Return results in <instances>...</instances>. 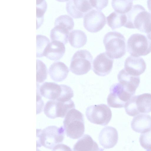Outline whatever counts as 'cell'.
Returning <instances> with one entry per match:
<instances>
[{"mask_svg": "<svg viewBox=\"0 0 151 151\" xmlns=\"http://www.w3.org/2000/svg\"><path fill=\"white\" fill-rule=\"evenodd\" d=\"M106 23V17L101 11L93 9L84 17L83 26L91 32L96 33L100 31Z\"/></svg>", "mask_w": 151, "mask_h": 151, "instance_id": "cell-11", "label": "cell"}, {"mask_svg": "<svg viewBox=\"0 0 151 151\" xmlns=\"http://www.w3.org/2000/svg\"><path fill=\"white\" fill-rule=\"evenodd\" d=\"M107 24L114 30L124 26L126 23L127 18L125 14H121L114 12L106 17Z\"/></svg>", "mask_w": 151, "mask_h": 151, "instance_id": "cell-24", "label": "cell"}, {"mask_svg": "<svg viewBox=\"0 0 151 151\" xmlns=\"http://www.w3.org/2000/svg\"><path fill=\"white\" fill-rule=\"evenodd\" d=\"M150 14L142 5H134L129 11L125 14L127 21L124 26L129 29H137L139 30Z\"/></svg>", "mask_w": 151, "mask_h": 151, "instance_id": "cell-10", "label": "cell"}, {"mask_svg": "<svg viewBox=\"0 0 151 151\" xmlns=\"http://www.w3.org/2000/svg\"><path fill=\"white\" fill-rule=\"evenodd\" d=\"M92 60V56L89 51L86 50H78L71 59L70 70L77 75L86 74L91 68Z\"/></svg>", "mask_w": 151, "mask_h": 151, "instance_id": "cell-6", "label": "cell"}, {"mask_svg": "<svg viewBox=\"0 0 151 151\" xmlns=\"http://www.w3.org/2000/svg\"><path fill=\"white\" fill-rule=\"evenodd\" d=\"M88 119L91 123L106 126L109 122L112 117L110 108L106 105L101 104L88 107L86 111Z\"/></svg>", "mask_w": 151, "mask_h": 151, "instance_id": "cell-7", "label": "cell"}, {"mask_svg": "<svg viewBox=\"0 0 151 151\" xmlns=\"http://www.w3.org/2000/svg\"><path fill=\"white\" fill-rule=\"evenodd\" d=\"M117 78L119 83L134 95L140 83L139 76H132L123 68L119 72Z\"/></svg>", "mask_w": 151, "mask_h": 151, "instance_id": "cell-17", "label": "cell"}, {"mask_svg": "<svg viewBox=\"0 0 151 151\" xmlns=\"http://www.w3.org/2000/svg\"><path fill=\"white\" fill-rule=\"evenodd\" d=\"M64 127H58L51 125L42 130L37 129L36 132L37 147L43 146L52 149L57 145L62 142L65 136Z\"/></svg>", "mask_w": 151, "mask_h": 151, "instance_id": "cell-1", "label": "cell"}, {"mask_svg": "<svg viewBox=\"0 0 151 151\" xmlns=\"http://www.w3.org/2000/svg\"><path fill=\"white\" fill-rule=\"evenodd\" d=\"M125 70L134 76H139L143 73L146 68V63L140 57L129 56L124 62Z\"/></svg>", "mask_w": 151, "mask_h": 151, "instance_id": "cell-16", "label": "cell"}, {"mask_svg": "<svg viewBox=\"0 0 151 151\" xmlns=\"http://www.w3.org/2000/svg\"><path fill=\"white\" fill-rule=\"evenodd\" d=\"M36 70L37 83H42L47 78V70L45 65L38 59L36 60Z\"/></svg>", "mask_w": 151, "mask_h": 151, "instance_id": "cell-29", "label": "cell"}, {"mask_svg": "<svg viewBox=\"0 0 151 151\" xmlns=\"http://www.w3.org/2000/svg\"><path fill=\"white\" fill-rule=\"evenodd\" d=\"M63 84L54 82H45L40 85L37 83V90L40 95L50 100H57L60 96Z\"/></svg>", "mask_w": 151, "mask_h": 151, "instance_id": "cell-14", "label": "cell"}, {"mask_svg": "<svg viewBox=\"0 0 151 151\" xmlns=\"http://www.w3.org/2000/svg\"><path fill=\"white\" fill-rule=\"evenodd\" d=\"M67 136L72 139H78L84 134L85 126L83 114L75 108L67 114L63 122Z\"/></svg>", "mask_w": 151, "mask_h": 151, "instance_id": "cell-2", "label": "cell"}, {"mask_svg": "<svg viewBox=\"0 0 151 151\" xmlns=\"http://www.w3.org/2000/svg\"><path fill=\"white\" fill-rule=\"evenodd\" d=\"M127 49L132 56L146 55L151 52V40L142 34H133L127 40Z\"/></svg>", "mask_w": 151, "mask_h": 151, "instance_id": "cell-5", "label": "cell"}, {"mask_svg": "<svg viewBox=\"0 0 151 151\" xmlns=\"http://www.w3.org/2000/svg\"><path fill=\"white\" fill-rule=\"evenodd\" d=\"M70 32L65 28L59 26H55L50 31V37L51 41L60 42L65 45L68 42Z\"/></svg>", "mask_w": 151, "mask_h": 151, "instance_id": "cell-23", "label": "cell"}, {"mask_svg": "<svg viewBox=\"0 0 151 151\" xmlns=\"http://www.w3.org/2000/svg\"><path fill=\"white\" fill-rule=\"evenodd\" d=\"M66 8L67 13L75 19L83 17L93 9L90 0H69Z\"/></svg>", "mask_w": 151, "mask_h": 151, "instance_id": "cell-12", "label": "cell"}, {"mask_svg": "<svg viewBox=\"0 0 151 151\" xmlns=\"http://www.w3.org/2000/svg\"><path fill=\"white\" fill-rule=\"evenodd\" d=\"M73 19L68 15H61L55 20L54 26L58 25L67 29L71 32L74 26Z\"/></svg>", "mask_w": 151, "mask_h": 151, "instance_id": "cell-28", "label": "cell"}, {"mask_svg": "<svg viewBox=\"0 0 151 151\" xmlns=\"http://www.w3.org/2000/svg\"><path fill=\"white\" fill-rule=\"evenodd\" d=\"M56 1L60 2H65L69 0H56Z\"/></svg>", "mask_w": 151, "mask_h": 151, "instance_id": "cell-36", "label": "cell"}, {"mask_svg": "<svg viewBox=\"0 0 151 151\" xmlns=\"http://www.w3.org/2000/svg\"><path fill=\"white\" fill-rule=\"evenodd\" d=\"M69 71L68 67L63 62L53 63L50 66L48 70L50 78L55 82H60L65 79Z\"/></svg>", "mask_w": 151, "mask_h": 151, "instance_id": "cell-19", "label": "cell"}, {"mask_svg": "<svg viewBox=\"0 0 151 151\" xmlns=\"http://www.w3.org/2000/svg\"><path fill=\"white\" fill-rule=\"evenodd\" d=\"M133 2L132 0H112L111 6L116 12L124 14L131 9Z\"/></svg>", "mask_w": 151, "mask_h": 151, "instance_id": "cell-25", "label": "cell"}, {"mask_svg": "<svg viewBox=\"0 0 151 151\" xmlns=\"http://www.w3.org/2000/svg\"><path fill=\"white\" fill-rule=\"evenodd\" d=\"M74 151H101L104 150L99 147L97 144L90 136L87 134L83 135L75 144L73 148Z\"/></svg>", "mask_w": 151, "mask_h": 151, "instance_id": "cell-21", "label": "cell"}, {"mask_svg": "<svg viewBox=\"0 0 151 151\" xmlns=\"http://www.w3.org/2000/svg\"><path fill=\"white\" fill-rule=\"evenodd\" d=\"M36 57L44 56L45 50L50 43L49 39L44 35H38L36 36Z\"/></svg>", "mask_w": 151, "mask_h": 151, "instance_id": "cell-27", "label": "cell"}, {"mask_svg": "<svg viewBox=\"0 0 151 151\" xmlns=\"http://www.w3.org/2000/svg\"><path fill=\"white\" fill-rule=\"evenodd\" d=\"M113 62V59L106 52L100 53L93 61V71L99 76H106L111 71Z\"/></svg>", "mask_w": 151, "mask_h": 151, "instance_id": "cell-13", "label": "cell"}, {"mask_svg": "<svg viewBox=\"0 0 151 151\" xmlns=\"http://www.w3.org/2000/svg\"><path fill=\"white\" fill-rule=\"evenodd\" d=\"M118 139V133L116 129L111 126L104 128L100 132L99 136L100 144L105 149H109L114 147L117 144Z\"/></svg>", "mask_w": 151, "mask_h": 151, "instance_id": "cell-15", "label": "cell"}, {"mask_svg": "<svg viewBox=\"0 0 151 151\" xmlns=\"http://www.w3.org/2000/svg\"><path fill=\"white\" fill-rule=\"evenodd\" d=\"M131 127L134 131L141 133L151 130V116L146 114L137 115L133 119Z\"/></svg>", "mask_w": 151, "mask_h": 151, "instance_id": "cell-18", "label": "cell"}, {"mask_svg": "<svg viewBox=\"0 0 151 151\" xmlns=\"http://www.w3.org/2000/svg\"><path fill=\"white\" fill-rule=\"evenodd\" d=\"M68 40L71 45L76 48L84 46L87 41L85 33L80 30H74L70 32L68 36Z\"/></svg>", "mask_w": 151, "mask_h": 151, "instance_id": "cell-22", "label": "cell"}, {"mask_svg": "<svg viewBox=\"0 0 151 151\" xmlns=\"http://www.w3.org/2000/svg\"><path fill=\"white\" fill-rule=\"evenodd\" d=\"M147 4L148 9L151 13V0H147Z\"/></svg>", "mask_w": 151, "mask_h": 151, "instance_id": "cell-34", "label": "cell"}, {"mask_svg": "<svg viewBox=\"0 0 151 151\" xmlns=\"http://www.w3.org/2000/svg\"><path fill=\"white\" fill-rule=\"evenodd\" d=\"M124 107L126 113L134 116L142 113L151 111V94L144 93L133 96L126 102Z\"/></svg>", "mask_w": 151, "mask_h": 151, "instance_id": "cell-4", "label": "cell"}, {"mask_svg": "<svg viewBox=\"0 0 151 151\" xmlns=\"http://www.w3.org/2000/svg\"><path fill=\"white\" fill-rule=\"evenodd\" d=\"M44 103L42 100L41 95L37 90V114L40 113L43 110Z\"/></svg>", "mask_w": 151, "mask_h": 151, "instance_id": "cell-32", "label": "cell"}, {"mask_svg": "<svg viewBox=\"0 0 151 151\" xmlns=\"http://www.w3.org/2000/svg\"><path fill=\"white\" fill-rule=\"evenodd\" d=\"M47 8L45 0H36V29H38L43 24L44 15Z\"/></svg>", "mask_w": 151, "mask_h": 151, "instance_id": "cell-26", "label": "cell"}, {"mask_svg": "<svg viewBox=\"0 0 151 151\" xmlns=\"http://www.w3.org/2000/svg\"><path fill=\"white\" fill-rule=\"evenodd\" d=\"M90 1L93 8L101 11L107 6L109 0H90Z\"/></svg>", "mask_w": 151, "mask_h": 151, "instance_id": "cell-31", "label": "cell"}, {"mask_svg": "<svg viewBox=\"0 0 151 151\" xmlns=\"http://www.w3.org/2000/svg\"><path fill=\"white\" fill-rule=\"evenodd\" d=\"M147 37L150 40H151V31L149 33L147 34Z\"/></svg>", "mask_w": 151, "mask_h": 151, "instance_id": "cell-35", "label": "cell"}, {"mask_svg": "<svg viewBox=\"0 0 151 151\" xmlns=\"http://www.w3.org/2000/svg\"><path fill=\"white\" fill-rule=\"evenodd\" d=\"M106 52L111 58H120L126 52L125 38L121 33L116 31L107 33L103 39Z\"/></svg>", "mask_w": 151, "mask_h": 151, "instance_id": "cell-3", "label": "cell"}, {"mask_svg": "<svg viewBox=\"0 0 151 151\" xmlns=\"http://www.w3.org/2000/svg\"><path fill=\"white\" fill-rule=\"evenodd\" d=\"M75 108L74 102L71 99L66 102L50 100L46 103L44 112L47 117L54 119L64 117L69 111Z\"/></svg>", "mask_w": 151, "mask_h": 151, "instance_id": "cell-9", "label": "cell"}, {"mask_svg": "<svg viewBox=\"0 0 151 151\" xmlns=\"http://www.w3.org/2000/svg\"><path fill=\"white\" fill-rule=\"evenodd\" d=\"M133 96L120 83L113 85L110 89L107 102L109 106L115 108L124 107L126 102Z\"/></svg>", "mask_w": 151, "mask_h": 151, "instance_id": "cell-8", "label": "cell"}, {"mask_svg": "<svg viewBox=\"0 0 151 151\" xmlns=\"http://www.w3.org/2000/svg\"><path fill=\"white\" fill-rule=\"evenodd\" d=\"M65 50L63 43L58 41H52L45 50L44 56L51 60H58L63 57Z\"/></svg>", "mask_w": 151, "mask_h": 151, "instance_id": "cell-20", "label": "cell"}, {"mask_svg": "<svg viewBox=\"0 0 151 151\" xmlns=\"http://www.w3.org/2000/svg\"><path fill=\"white\" fill-rule=\"evenodd\" d=\"M71 150L66 145L60 143L56 145L52 149V150Z\"/></svg>", "mask_w": 151, "mask_h": 151, "instance_id": "cell-33", "label": "cell"}, {"mask_svg": "<svg viewBox=\"0 0 151 151\" xmlns=\"http://www.w3.org/2000/svg\"><path fill=\"white\" fill-rule=\"evenodd\" d=\"M139 141L141 146L147 151H151V130L147 132L142 133Z\"/></svg>", "mask_w": 151, "mask_h": 151, "instance_id": "cell-30", "label": "cell"}]
</instances>
